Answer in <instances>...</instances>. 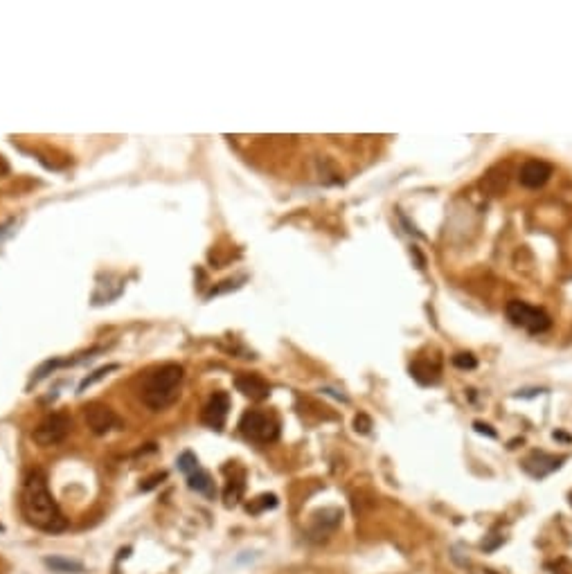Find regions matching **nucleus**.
<instances>
[{
  "label": "nucleus",
  "mask_w": 572,
  "mask_h": 574,
  "mask_svg": "<svg viewBox=\"0 0 572 574\" xmlns=\"http://www.w3.org/2000/svg\"><path fill=\"white\" fill-rule=\"evenodd\" d=\"M182 367L176 363H167L163 367H156L154 372H149L145 376L142 389H140V396H142L145 406L156 410H165L167 406H171L180 394V383H182Z\"/></svg>",
  "instance_id": "f03ea898"
},
{
  "label": "nucleus",
  "mask_w": 572,
  "mask_h": 574,
  "mask_svg": "<svg viewBox=\"0 0 572 574\" xmlns=\"http://www.w3.org/2000/svg\"><path fill=\"white\" fill-rule=\"evenodd\" d=\"M178 469L185 473V475H192V473H197L201 467H199V460H197V455L194 453H189V450H185L178 458Z\"/></svg>",
  "instance_id": "f3484780"
},
{
  "label": "nucleus",
  "mask_w": 572,
  "mask_h": 574,
  "mask_svg": "<svg viewBox=\"0 0 572 574\" xmlns=\"http://www.w3.org/2000/svg\"><path fill=\"white\" fill-rule=\"evenodd\" d=\"M564 462H566V458H554V455H547V453L538 450V453H532L530 458L523 462V467H525L527 473L534 475V478H545L547 473L557 471Z\"/></svg>",
  "instance_id": "1a4fd4ad"
},
{
  "label": "nucleus",
  "mask_w": 572,
  "mask_h": 574,
  "mask_svg": "<svg viewBox=\"0 0 572 574\" xmlns=\"http://www.w3.org/2000/svg\"><path fill=\"white\" fill-rule=\"evenodd\" d=\"M115 370H120V365H115V363H111V365H106V367H100V370H95L91 376H86L84 381L79 383V394L81 392H86V387H91V385H95L97 381H102L104 376H109L111 372H115Z\"/></svg>",
  "instance_id": "dca6fc26"
},
{
  "label": "nucleus",
  "mask_w": 572,
  "mask_h": 574,
  "mask_svg": "<svg viewBox=\"0 0 572 574\" xmlns=\"http://www.w3.org/2000/svg\"><path fill=\"white\" fill-rule=\"evenodd\" d=\"M3 529H5V527H3V525H0V532H3Z\"/></svg>",
  "instance_id": "5701e85b"
},
{
  "label": "nucleus",
  "mask_w": 572,
  "mask_h": 574,
  "mask_svg": "<svg viewBox=\"0 0 572 574\" xmlns=\"http://www.w3.org/2000/svg\"><path fill=\"white\" fill-rule=\"evenodd\" d=\"M277 507V495L273 493H264V495H257L255 500H251L246 505V512L248 514H262L266 509H275Z\"/></svg>",
  "instance_id": "2eb2a0df"
},
{
  "label": "nucleus",
  "mask_w": 572,
  "mask_h": 574,
  "mask_svg": "<svg viewBox=\"0 0 572 574\" xmlns=\"http://www.w3.org/2000/svg\"><path fill=\"white\" fill-rule=\"evenodd\" d=\"M244 471L241 469H237L232 467V475L228 478V482H225V489H223V500L228 507L237 505L241 500V495H244Z\"/></svg>",
  "instance_id": "9b49d317"
},
{
  "label": "nucleus",
  "mask_w": 572,
  "mask_h": 574,
  "mask_svg": "<svg viewBox=\"0 0 572 574\" xmlns=\"http://www.w3.org/2000/svg\"><path fill=\"white\" fill-rule=\"evenodd\" d=\"M453 365L460 367V370H473V367L478 365V361H476V356H471V354H458V356H453Z\"/></svg>",
  "instance_id": "a211bd4d"
},
{
  "label": "nucleus",
  "mask_w": 572,
  "mask_h": 574,
  "mask_svg": "<svg viewBox=\"0 0 572 574\" xmlns=\"http://www.w3.org/2000/svg\"><path fill=\"white\" fill-rule=\"evenodd\" d=\"M505 313L514 327H521L532 335L543 333L552 327V320H550V316L543 309L527 305V302H523V300H512L510 305H507Z\"/></svg>",
  "instance_id": "20e7f679"
},
{
  "label": "nucleus",
  "mask_w": 572,
  "mask_h": 574,
  "mask_svg": "<svg viewBox=\"0 0 572 574\" xmlns=\"http://www.w3.org/2000/svg\"><path fill=\"white\" fill-rule=\"evenodd\" d=\"M410 374H413L415 381H419L422 385H433L439 381V370L435 365H430L428 361H415L410 365Z\"/></svg>",
  "instance_id": "f8f14e48"
},
{
  "label": "nucleus",
  "mask_w": 572,
  "mask_h": 574,
  "mask_svg": "<svg viewBox=\"0 0 572 574\" xmlns=\"http://www.w3.org/2000/svg\"><path fill=\"white\" fill-rule=\"evenodd\" d=\"M59 365H63V361H48V363H43V365L39 367V370H36V376L32 378V381H34V383H39L41 378H46V376H48V374H50L52 370H57Z\"/></svg>",
  "instance_id": "6ab92c4d"
},
{
  "label": "nucleus",
  "mask_w": 572,
  "mask_h": 574,
  "mask_svg": "<svg viewBox=\"0 0 572 574\" xmlns=\"http://www.w3.org/2000/svg\"><path fill=\"white\" fill-rule=\"evenodd\" d=\"M552 176V165H547L543 160H527L525 165L518 169V180L527 189H538Z\"/></svg>",
  "instance_id": "6e6552de"
},
{
  "label": "nucleus",
  "mask_w": 572,
  "mask_h": 574,
  "mask_svg": "<svg viewBox=\"0 0 572 574\" xmlns=\"http://www.w3.org/2000/svg\"><path fill=\"white\" fill-rule=\"evenodd\" d=\"M239 430L246 439L255 443H271L279 437V421L271 413L248 410L239 419Z\"/></svg>",
  "instance_id": "7ed1b4c3"
},
{
  "label": "nucleus",
  "mask_w": 572,
  "mask_h": 574,
  "mask_svg": "<svg viewBox=\"0 0 572 574\" xmlns=\"http://www.w3.org/2000/svg\"><path fill=\"white\" fill-rule=\"evenodd\" d=\"M187 482H189V489L199 491V493H205V495H214V482L210 478V473H205L203 469H199L197 473L187 475Z\"/></svg>",
  "instance_id": "ddd939ff"
},
{
  "label": "nucleus",
  "mask_w": 572,
  "mask_h": 574,
  "mask_svg": "<svg viewBox=\"0 0 572 574\" xmlns=\"http://www.w3.org/2000/svg\"><path fill=\"white\" fill-rule=\"evenodd\" d=\"M70 428H72L70 415L52 413L46 419H41V424L32 432V439H34L39 446H57V443H61L68 437Z\"/></svg>",
  "instance_id": "39448f33"
},
{
  "label": "nucleus",
  "mask_w": 572,
  "mask_h": 574,
  "mask_svg": "<svg viewBox=\"0 0 572 574\" xmlns=\"http://www.w3.org/2000/svg\"><path fill=\"white\" fill-rule=\"evenodd\" d=\"M234 387L239 389V392L248 399L253 401H264L271 394V385H268L262 376L257 374H241L234 378Z\"/></svg>",
  "instance_id": "9d476101"
},
{
  "label": "nucleus",
  "mask_w": 572,
  "mask_h": 574,
  "mask_svg": "<svg viewBox=\"0 0 572 574\" xmlns=\"http://www.w3.org/2000/svg\"><path fill=\"white\" fill-rule=\"evenodd\" d=\"M84 419H86V426H88L95 435H106V432H111L115 428H122L120 417L106 403H97V401L84 408Z\"/></svg>",
  "instance_id": "423d86ee"
},
{
  "label": "nucleus",
  "mask_w": 572,
  "mask_h": 574,
  "mask_svg": "<svg viewBox=\"0 0 572 574\" xmlns=\"http://www.w3.org/2000/svg\"><path fill=\"white\" fill-rule=\"evenodd\" d=\"M20 512H23L25 521L41 532L59 534L68 527V521L63 518L57 500L48 489L43 471H32L25 478L23 493H20Z\"/></svg>",
  "instance_id": "f257e3e1"
},
{
  "label": "nucleus",
  "mask_w": 572,
  "mask_h": 574,
  "mask_svg": "<svg viewBox=\"0 0 572 574\" xmlns=\"http://www.w3.org/2000/svg\"><path fill=\"white\" fill-rule=\"evenodd\" d=\"M228 410H230V396L225 392H217L212 394L210 401L203 408V424L210 426L212 430H223L225 419H228Z\"/></svg>",
  "instance_id": "0eeeda50"
},
{
  "label": "nucleus",
  "mask_w": 572,
  "mask_h": 574,
  "mask_svg": "<svg viewBox=\"0 0 572 574\" xmlns=\"http://www.w3.org/2000/svg\"><path fill=\"white\" fill-rule=\"evenodd\" d=\"M354 428H356V432H361V435H368L370 428H372V419L361 413L359 417L354 419Z\"/></svg>",
  "instance_id": "aec40b11"
},
{
  "label": "nucleus",
  "mask_w": 572,
  "mask_h": 574,
  "mask_svg": "<svg viewBox=\"0 0 572 574\" xmlns=\"http://www.w3.org/2000/svg\"><path fill=\"white\" fill-rule=\"evenodd\" d=\"M46 566L55 572H66V574H81L84 572V566L79 561H70V559H63V556H50L46 559Z\"/></svg>",
  "instance_id": "4468645a"
},
{
  "label": "nucleus",
  "mask_w": 572,
  "mask_h": 574,
  "mask_svg": "<svg viewBox=\"0 0 572 574\" xmlns=\"http://www.w3.org/2000/svg\"><path fill=\"white\" fill-rule=\"evenodd\" d=\"M165 478H167V473H158V475H154V478H149L142 486H140V489H142V491L154 489V486H158V482H160V480H165Z\"/></svg>",
  "instance_id": "412c9836"
},
{
  "label": "nucleus",
  "mask_w": 572,
  "mask_h": 574,
  "mask_svg": "<svg viewBox=\"0 0 572 574\" xmlns=\"http://www.w3.org/2000/svg\"><path fill=\"white\" fill-rule=\"evenodd\" d=\"M473 428H476L478 432H487L489 437H495V430H491V426H487V424H480V421H476Z\"/></svg>",
  "instance_id": "4be33fe9"
}]
</instances>
